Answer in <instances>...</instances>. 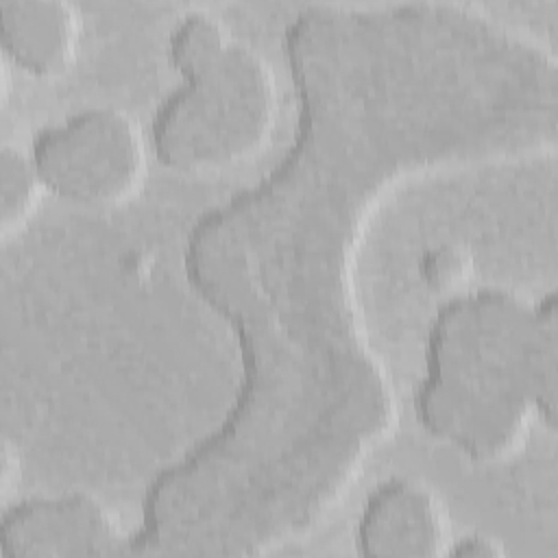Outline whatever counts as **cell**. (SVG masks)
Listing matches in <instances>:
<instances>
[{"label":"cell","mask_w":558,"mask_h":558,"mask_svg":"<svg viewBox=\"0 0 558 558\" xmlns=\"http://www.w3.org/2000/svg\"><path fill=\"white\" fill-rule=\"evenodd\" d=\"M126 543L109 508L87 493L26 497L2 510V558L109 556L124 554Z\"/></svg>","instance_id":"cell-5"},{"label":"cell","mask_w":558,"mask_h":558,"mask_svg":"<svg viewBox=\"0 0 558 558\" xmlns=\"http://www.w3.org/2000/svg\"><path fill=\"white\" fill-rule=\"evenodd\" d=\"M449 519L438 493L423 480L395 475L379 482L362 501L355 549L368 558L445 556Z\"/></svg>","instance_id":"cell-6"},{"label":"cell","mask_w":558,"mask_h":558,"mask_svg":"<svg viewBox=\"0 0 558 558\" xmlns=\"http://www.w3.org/2000/svg\"><path fill=\"white\" fill-rule=\"evenodd\" d=\"M504 554H506V547L501 545V541H497L488 534H480V532L449 541V545L445 549V556H458V558H469V556L471 558H497Z\"/></svg>","instance_id":"cell-9"},{"label":"cell","mask_w":558,"mask_h":558,"mask_svg":"<svg viewBox=\"0 0 558 558\" xmlns=\"http://www.w3.org/2000/svg\"><path fill=\"white\" fill-rule=\"evenodd\" d=\"M7 59L35 76L65 72L81 44V13L68 0H0Z\"/></svg>","instance_id":"cell-7"},{"label":"cell","mask_w":558,"mask_h":558,"mask_svg":"<svg viewBox=\"0 0 558 558\" xmlns=\"http://www.w3.org/2000/svg\"><path fill=\"white\" fill-rule=\"evenodd\" d=\"M28 150L48 192L87 207L131 201L148 172L142 129L113 105L85 107L41 126Z\"/></svg>","instance_id":"cell-4"},{"label":"cell","mask_w":558,"mask_h":558,"mask_svg":"<svg viewBox=\"0 0 558 558\" xmlns=\"http://www.w3.org/2000/svg\"><path fill=\"white\" fill-rule=\"evenodd\" d=\"M299 89L268 177L192 225L190 286L233 329L242 381L211 440L248 466H344L395 423L351 294L366 214L399 179L501 155L493 96L458 41L401 2H312L283 33Z\"/></svg>","instance_id":"cell-1"},{"label":"cell","mask_w":558,"mask_h":558,"mask_svg":"<svg viewBox=\"0 0 558 558\" xmlns=\"http://www.w3.org/2000/svg\"><path fill=\"white\" fill-rule=\"evenodd\" d=\"M46 185L28 148L2 140L0 146V235L9 240L37 214Z\"/></svg>","instance_id":"cell-8"},{"label":"cell","mask_w":558,"mask_h":558,"mask_svg":"<svg viewBox=\"0 0 558 558\" xmlns=\"http://www.w3.org/2000/svg\"><path fill=\"white\" fill-rule=\"evenodd\" d=\"M556 292L480 288L445 301L425 336L416 421L473 462L514 456L538 416L556 427Z\"/></svg>","instance_id":"cell-2"},{"label":"cell","mask_w":558,"mask_h":558,"mask_svg":"<svg viewBox=\"0 0 558 558\" xmlns=\"http://www.w3.org/2000/svg\"><path fill=\"white\" fill-rule=\"evenodd\" d=\"M174 85L150 118V142L163 166L214 174L253 159L277 122V83L266 57L203 9L172 24L166 41Z\"/></svg>","instance_id":"cell-3"}]
</instances>
